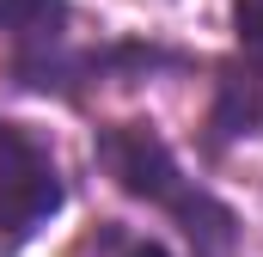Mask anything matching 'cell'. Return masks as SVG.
Returning <instances> with one entry per match:
<instances>
[{"instance_id": "cell-1", "label": "cell", "mask_w": 263, "mask_h": 257, "mask_svg": "<svg viewBox=\"0 0 263 257\" xmlns=\"http://www.w3.org/2000/svg\"><path fill=\"white\" fill-rule=\"evenodd\" d=\"M92 159L123 196L165 208L196 257H239V214H233V202H220L208 184H196L153 123H104L92 135Z\"/></svg>"}, {"instance_id": "cell-2", "label": "cell", "mask_w": 263, "mask_h": 257, "mask_svg": "<svg viewBox=\"0 0 263 257\" xmlns=\"http://www.w3.org/2000/svg\"><path fill=\"white\" fill-rule=\"evenodd\" d=\"M62 202H67V178L55 153L0 117V257L25 251L62 214Z\"/></svg>"}, {"instance_id": "cell-3", "label": "cell", "mask_w": 263, "mask_h": 257, "mask_svg": "<svg viewBox=\"0 0 263 257\" xmlns=\"http://www.w3.org/2000/svg\"><path fill=\"white\" fill-rule=\"evenodd\" d=\"M263 135V0H233V56L214 67L208 147Z\"/></svg>"}, {"instance_id": "cell-4", "label": "cell", "mask_w": 263, "mask_h": 257, "mask_svg": "<svg viewBox=\"0 0 263 257\" xmlns=\"http://www.w3.org/2000/svg\"><path fill=\"white\" fill-rule=\"evenodd\" d=\"M67 0H0V37L12 43V56H37L67 43Z\"/></svg>"}, {"instance_id": "cell-5", "label": "cell", "mask_w": 263, "mask_h": 257, "mask_svg": "<svg viewBox=\"0 0 263 257\" xmlns=\"http://www.w3.org/2000/svg\"><path fill=\"white\" fill-rule=\"evenodd\" d=\"M129 257H172V251H165L159 239H141V245H129Z\"/></svg>"}]
</instances>
